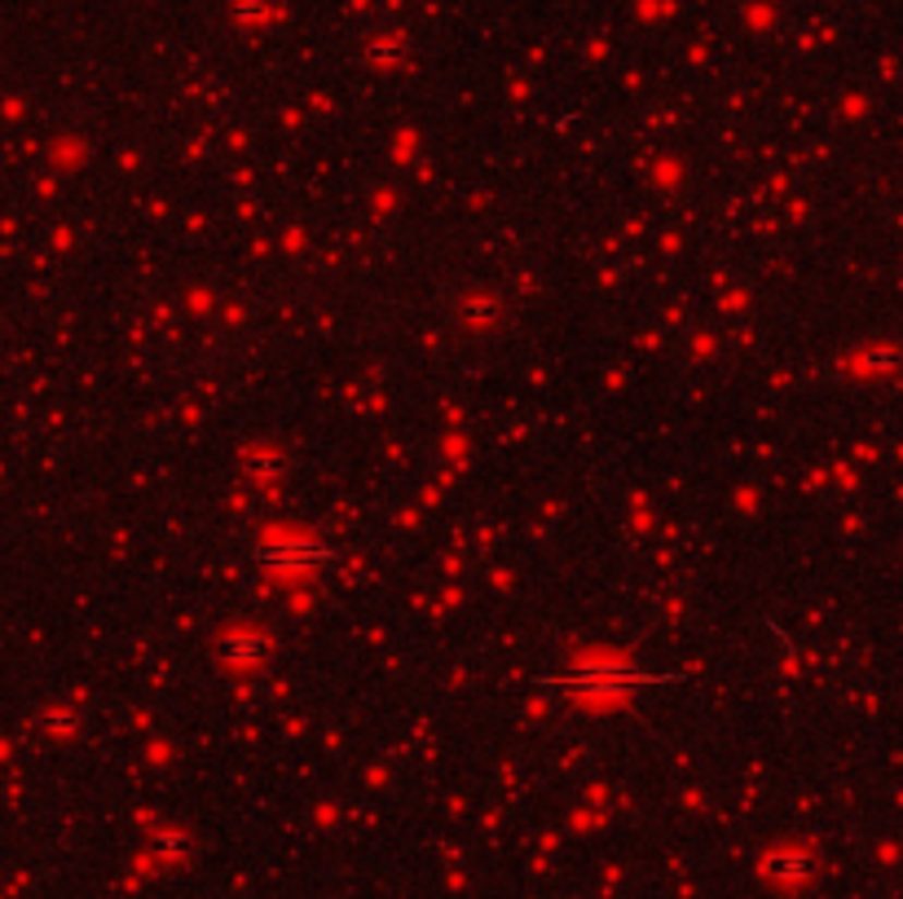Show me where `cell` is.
<instances>
[{
	"label": "cell",
	"mask_w": 903,
	"mask_h": 899,
	"mask_svg": "<svg viewBox=\"0 0 903 899\" xmlns=\"http://www.w3.org/2000/svg\"><path fill=\"white\" fill-rule=\"evenodd\" d=\"M767 877H775V882H807L811 877V860L807 855H775V860H767Z\"/></svg>",
	"instance_id": "cell-1"
}]
</instances>
